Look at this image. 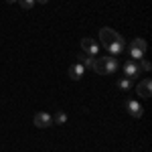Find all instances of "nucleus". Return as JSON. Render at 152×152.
Returning <instances> with one entry per match:
<instances>
[{
  "instance_id": "f257e3e1",
  "label": "nucleus",
  "mask_w": 152,
  "mask_h": 152,
  "mask_svg": "<svg viewBox=\"0 0 152 152\" xmlns=\"http://www.w3.org/2000/svg\"><path fill=\"white\" fill-rule=\"evenodd\" d=\"M99 41H102V45L107 49V53L110 55H120V53H124V49H126V43H124V39L122 35H118L114 28H110V26H105L99 31Z\"/></svg>"
},
{
  "instance_id": "f03ea898",
  "label": "nucleus",
  "mask_w": 152,
  "mask_h": 152,
  "mask_svg": "<svg viewBox=\"0 0 152 152\" xmlns=\"http://www.w3.org/2000/svg\"><path fill=\"white\" fill-rule=\"evenodd\" d=\"M120 69V61H118V57H114V55H105V57H102V75H112V73H116V71Z\"/></svg>"
},
{
  "instance_id": "7ed1b4c3",
  "label": "nucleus",
  "mask_w": 152,
  "mask_h": 152,
  "mask_svg": "<svg viewBox=\"0 0 152 152\" xmlns=\"http://www.w3.org/2000/svg\"><path fill=\"white\" fill-rule=\"evenodd\" d=\"M140 75V65L136 63V61H124V77H128V79H136Z\"/></svg>"
},
{
  "instance_id": "20e7f679",
  "label": "nucleus",
  "mask_w": 152,
  "mask_h": 152,
  "mask_svg": "<svg viewBox=\"0 0 152 152\" xmlns=\"http://www.w3.org/2000/svg\"><path fill=\"white\" fill-rule=\"evenodd\" d=\"M33 122L37 128H49V126H53V116H49L47 112H39V114H35Z\"/></svg>"
},
{
  "instance_id": "39448f33",
  "label": "nucleus",
  "mask_w": 152,
  "mask_h": 152,
  "mask_svg": "<svg viewBox=\"0 0 152 152\" xmlns=\"http://www.w3.org/2000/svg\"><path fill=\"white\" fill-rule=\"evenodd\" d=\"M81 51L87 53V55H97V53H99V45L95 43L94 39L85 37V39H81Z\"/></svg>"
},
{
  "instance_id": "423d86ee",
  "label": "nucleus",
  "mask_w": 152,
  "mask_h": 152,
  "mask_svg": "<svg viewBox=\"0 0 152 152\" xmlns=\"http://www.w3.org/2000/svg\"><path fill=\"white\" fill-rule=\"evenodd\" d=\"M124 107L130 112V116H134V118H142V114H144V107H142L140 102H136V99H128V102L124 104Z\"/></svg>"
},
{
  "instance_id": "0eeeda50",
  "label": "nucleus",
  "mask_w": 152,
  "mask_h": 152,
  "mask_svg": "<svg viewBox=\"0 0 152 152\" xmlns=\"http://www.w3.org/2000/svg\"><path fill=\"white\" fill-rule=\"evenodd\" d=\"M138 94L142 95V97H150L152 94V79H142L140 83H138Z\"/></svg>"
},
{
  "instance_id": "6e6552de",
  "label": "nucleus",
  "mask_w": 152,
  "mask_h": 152,
  "mask_svg": "<svg viewBox=\"0 0 152 152\" xmlns=\"http://www.w3.org/2000/svg\"><path fill=\"white\" fill-rule=\"evenodd\" d=\"M83 73H85V67L79 65V63H73V65L69 67V77H71V79H75V81H77V79H81Z\"/></svg>"
},
{
  "instance_id": "1a4fd4ad",
  "label": "nucleus",
  "mask_w": 152,
  "mask_h": 152,
  "mask_svg": "<svg viewBox=\"0 0 152 152\" xmlns=\"http://www.w3.org/2000/svg\"><path fill=\"white\" fill-rule=\"evenodd\" d=\"M118 87H120V89H124V91H128L130 87H132V79H128V77L118 79Z\"/></svg>"
},
{
  "instance_id": "9d476101",
  "label": "nucleus",
  "mask_w": 152,
  "mask_h": 152,
  "mask_svg": "<svg viewBox=\"0 0 152 152\" xmlns=\"http://www.w3.org/2000/svg\"><path fill=\"white\" fill-rule=\"evenodd\" d=\"M53 122H55V124H59V126H63V124H65V122H67V114H65V112H61V110H59L57 114H55V118H53Z\"/></svg>"
},
{
  "instance_id": "9b49d317",
  "label": "nucleus",
  "mask_w": 152,
  "mask_h": 152,
  "mask_svg": "<svg viewBox=\"0 0 152 152\" xmlns=\"http://www.w3.org/2000/svg\"><path fill=\"white\" fill-rule=\"evenodd\" d=\"M132 47H136V49H140L142 53H146V41L144 39H134L132 41Z\"/></svg>"
},
{
  "instance_id": "f8f14e48",
  "label": "nucleus",
  "mask_w": 152,
  "mask_h": 152,
  "mask_svg": "<svg viewBox=\"0 0 152 152\" xmlns=\"http://www.w3.org/2000/svg\"><path fill=\"white\" fill-rule=\"evenodd\" d=\"M16 2H18L20 6H23L24 10H31V8L35 6V0H16Z\"/></svg>"
},
{
  "instance_id": "ddd939ff",
  "label": "nucleus",
  "mask_w": 152,
  "mask_h": 152,
  "mask_svg": "<svg viewBox=\"0 0 152 152\" xmlns=\"http://www.w3.org/2000/svg\"><path fill=\"white\" fill-rule=\"evenodd\" d=\"M140 61H142V69H144V71H150L152 69L150 61H146V59H140Z\"/></svg>"
},
{
  "instance_id": "4468645a",
  "label": "nucleus",
  "mask_w": 152,
  "mask_h": 152,
  "mask_svg": "<svg viewBox=\"0 0 152 152\" xmlns=\"http://www.w3.org/2000/svg\"><path fill=\"white\" fill-rule=\"evenodd\" d=\"M35 2H41V4H47L49 0H35Z\"/></svg>"
},
{
  "instance_id": "2eb2a0df",
  "label": "nucleus",
  "mask_w": 152,
  "mask_h": 152,
  "mask_svg": "<svg viewBox=\"0 0 152 152\" xmlns=\"http://www.w3.org/2000/svg\"><path fill=\"white\" fill-rule=\"evenodd\" d=\"M6 2H8V4H12V2H16V0H6Z\"/></svg>"
}]
</instances>
